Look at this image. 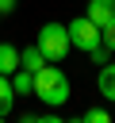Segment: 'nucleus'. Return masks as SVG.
Wrapping results in <instances>:
<instances>
[{
  "label": "nucleus",
  "mask_w": 115,
  "mask_h": 123,
  "mask_svg": "<svg viewBox=\"0 0 115 123\" xmlns=\"http://www.w3.org/2000/svg\"><path fill=\"white\" fill-rule=\"evenodd\" d=\"M34 96L46 108H65L69 104V77L58 69V62H46L34 73Z\"/></svg>",
  "instance_id": "nucleus-1"
},
{
  "label": "nucleus",
  "mask_w": 115,
  "mask_h": 123,
  "mask_svg": "<svg viewBox=\"0 0 115 123\" xmlns=\"http://www.w3.org/2000/svg\"><path fill=\"white\" fill-rule=\"evenodd\" d=\"M38 50L46 54V62H65V54H69V31L61 27V23H42L38 27Z\"/></svg>",
  "instance_id": "nucleus-2"
},
{
  "label": "nucleus",
  "mask_w": 115,
  "mask_h": 123,
  "mask_svg": "<svg viewBox=\"0 0 115 123\" xmlns=\"http://www.w3.org/2000/svg\"><path fill=\"white\" fill-rule=\"evenodd\" d=\"M65 31H69V42H73L77 50H84V54H92V50L104 42V31H100L88 15H77L73 23H65Z\"/></svg>",
  "instance_id": "nucleus-3"
},
{
  "label": "nucleus",
  "mask_w": 115,
  "mask_h": 123,
  "mask_svg": "<svg viewBox=\"0 0 115 123\" xmlns=\"http://www.w3.org/2000/svg\"><path fill=\"white\" fill-rule=\"evenodd\" d=\"M84 15L104 31L111 19H115V0H88V8H84Z\"/></svg>",
  "instance_id": "nucleus-4"
},
{
  "label": "nucleus",
  "mask_w": 115,
  "mask_h": 123,
  "mask_svg": "<svg viewBox=\"0 0 115 123\" xmlns=\"http://www.w3.org/2000/svg\"><path fill=\"white\" fill-rule=\"evenodd\" d=\"M19 65H23V69H31V73H38V69L46 65V54L38 50V42H34V46H27V50H19Z\"/></svg>",
  "instance_id": "nucleus-5"
},
{
  "label": "nucleus",
  "mask_w": 115,
  "mask_h": 123,
  "mask_svg": "<svg viewBox=\"0 0 115 123\" xmlns=\"http://www.w3.org/2000/svg\"><path fill=\"white\" fill-rule=\"evenodd\" d=\"M12 104H15V88H12V77L0 73V119L12 115Z\"/></svg>",
  "instance_id": "nucleus-6"
},
{
  "label": "nucleus",
  "mask_w": 115,
  "mask_h": 123,
  "mask_svg": "<svg viewBox=\"0 0 115 123\" xmlns=\"http://www.w3.org/2000/svg\"><path fill=\"white\" fill-rule=\"evenodd\" d=\"M12 88H15V96H27V92H34V73L19 65V69L12 73Z\"/></svg>",
  "instance_id": "nucleus-7"
},
{
  "label": "nucleus",
  "mask_w": 115,
  "mask_h": 123,
  "mask_svg": "<svg viewBox=\"0 0 115 123\" xmlns=\"http://www.w3.org/2000/svg\"><path fill=\"white\" fill-rule=\"evenodd\" d=\"M15 69H19V50H15L12 42H0V73L12 77Z\"/></svg>",
  "instance_id": "nucleus-8"
},
{
  "label": "nucleus",
  "mask_w": 115,
  "mask_h": 123,
  "mask_svg": "<svg viewBox=\"0 0 115 123\" xmlns=\"http://www.w3.org/2000/svg\"><path fill=\"white\" fill-rule=\"evenodd\" d=\"M96 85H100V96H107V100H115V62H107V65L100 69V77H96Z\"/></svg>",
  "instance_id": "nucleus-9"
},
{
  "label": "nucleus",
  "mask_w": 115,
  "mask_h": 123,
  "mask_svg": "<svg viewBox=\"0 0 115 123\" xmlns=\"http://www.w3.org/2000/svg\"><path fill=\"white\" fill-rule=\"evenodd\" d=\"M80 119H84V123H111V111H104V108H88Z\"/></svg>",
  "instance_id": "nucleus-10"
},
{
  "label": "nucleus",
  "mask_w": 115,
  "mask_h": 123,
  "mask_svg": "<svg viewBox=\"0 0 115 123\" xmlns=\"http://www.w3.org/2000/svg\"><path fill=\"white\" fill-rule=\"evenodd\" d=\"M88 58H92V62H96V65H107V58H111V50H107V46H104V42H100V46H96V50H92V54H88Z\"/></svg>",
  "instance_id": "nucleus-11"
},
{
  "label": "nucleus",
  "mask_w": 115,
  "mask_h": 123,
  "mask_svg": "<svg viewBox=\"0 0 115 123\" xmlns=\"http://www.w3.org/2000/svg\"><path fill=\"white\" fill-rule=\"evenodd\" d=\"M104 46H107V50L115 54V19H111V23L104 27Z\"/></svg>",
  "instance_id": "nucleus-12"
},
{
  "label": "nucleus",
  "mask_w": 115,
  "mask_h": 123,
  "mask_svg": "<svg viewBox=\"0 0 115 123\" xmlns=\"http://www.w3.org/2000/svg\"><path fill=\"white\" fill-rule=\"evenodd\" d=\"M8 12H15V0H0V15H8Z\"/></svg>",
  "instance_id": "nucleus-13"
}]
</instances>
